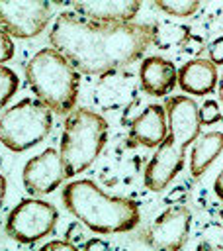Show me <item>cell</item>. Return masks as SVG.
I'll list each match as a JSON object with an SVG mask.
<instances>
[{"instance_id": "27", "label": "cell", "mask_w": 223, "mask_h": 251, "mask_svg": "<svg viewBox=\"0 0 223 251\" xmlns=\"http://www.w3.org/2000/svg\"><path fill=\"white\" fill-rule=\"evenodd\" d=\"M82 251H113V249H112V245L106 239H102V237H90V239L84 241Z\"/></svg>"}, {"instance_id": "8", "label": "cell", "mask_w": 223, "mask_h": 251, "mask_svg": "<svg viewBox=\"0 0 223 251\" xmlns=\"http://www.w3.org/2000/svg\"><path fill=\"white\" fill-rule=\"evenodd\" d=\"M51 20L47 0H0V29L18 39L37 37Z\"/></svg>"}, {"instance_id": "26", "label": "cell", "mask_w": 223, "mask_h": 251, "mask_svg": "<svg viewBox=\"0 0 223 251\" xmlns=\"http://www.w3.org/2000/svg\"><path fill=\"white\" fill-rule=\"evenodd\" d=\"M65 239H67L68 243L76 245V247H78V243H84V233H82V229H80V222H72V224L68 226V229H67V233H65Z\"/></svg>"}, {"instance_id": "14", "label": "cell", "mask_w": 223, "mask_h": 251, "mask_svg": "<svg viewBox=\"0 0 223 251\" xmlns=\"http://www.w3.org/2000/svg\"><path fill=\"white\" fill-rule=\"evenodd\" d=\"M178 84V71L172 61L151 55L139 65V86L149 96H166Z\"/></svg>"}, {"instance_id": "30", "label": "cell", "mask_w": 223, "mask_h": 251, "mask_svg": "<svg viewBox=\"0 0 223 251\" xmlns=\"http://www.w3.org/2000/svg\"><path fill=\"white\" fill-rule=\"evenodd\" d=\"M4 198H6V176L0 173V208L4 204Z\"/></svg>"}, {"instance_id": "13", "label": "cell", "mask_w": 223, "mask_h": 251, "mask_svg": "<svg viewBox=\"0 0 223 251\" xmlns=\"http://www.w3.org/2000/svg\"><path fill=\"white\" fill-rule=\"evenodd\" d=\"M141 8L139 0H88L72 2L74 14L96 24H131Z\"/></svg>"}, {"instance_id": "31", "label": "cell", "mask_w": 223, "mask_h": 251, "mask_svg": "<svg viewBox=\"0 0 223 251\" xmlns=\"http://www.w3.org/2000/svg\"><path fill=\"white\" fill-rule=\"evenodd\" d=\"M194 251H215V249H213V247H211V245H209L207 241H203V239H201V241L198 243V247H196Z\"/></svg>"}, {"instance_id": "10", "label": "cell", "mask_w": 223, "mask_h": 251, "mask_svg": "<svg viewBox=\"0 0 223 251\" xmlns=\"http://www.w3.org/2000/svg\"><path fill=\"white\" fill-rule=\"evenodd\" d=\"M94 104L104 112L123 110L125 114L139 100V82L131 71L115 69L100 75L94 86Z\"/></svg>"}, {"instance_id": "2", "label": "cell", "mask_w": 223, "mask_h": 251, "mask_svg": "<svg viewBox=\"0 0 223 251\" xmlns=\"http://www.w3.org/2000/svg\"><path fill=\"white\" fill-rule=\"evenodd\" d=\"M164 110L168 120L166 139L156 147L143 173V184L151 192H162L174 180L184 167L186 147L200 137L201 129L198 104L190 96L178 94L166 98Z\"/></svg>"}, {"instance_id": "6", "label": "cell", "mask_w": 223, "mask_h": 251, "mask_svg": "<svg viewBox=\"0 0 223 251\" xmlns=\"http://www.w3.org/2000/svg\"><path fill=\"white\" fill-rule=\"evenodd\" d=\"M53 127L51 110L37 98H23L0 114V141L14 153L41 143Z\"/></svg>"}, {"instance_id": "5", "label": "cell", "mask_w": 223, "mask_h": 251, "mask_svg": "<svg viewBox=\"0 0 223 251\" xmlns=\"http://www.w3.org/2000/svg\"><path fill=\"white\" fill-rule=\"evenodd\" d=\"M108 141V122L88 108L72 110L61 133L59 155L65 165L67 178L86 171L102 153Z\"/></svg>"}, {"instance_id": "3", "label": "cell", "mask_w": 223, "mask_h": 251, "mask_svg": "<svg viewBox=\"0 0 223 251\" xmlns=\"http://www.w3.org/2000/svg\"><path fill=\"white\" fill-rule=\"evenodd\" d=\"M63 204L94 233H123L131 231L141 222L139 204L133 198L106 194L94 180H72L63 188Z\"/></svg>"}, {"instance_id": "16", "label": "cell", "mask_w": 223, "mask_h": 251, "mask_svg": "<svg viewBox=\"0 0 223 251\" xmlns=\"http://www.w3.org/2000/svg\"><path fill=\"white\" fill-rule=\"evenodd\" d=\"M223 151V131H207L201 133L192 147L190 155V173L194 178H200L209 165L219 157Z\"/></svg>"}, {"instance_id": "17", "label": "cell", "mask_w": 223, "mask_h": 251, "mask_svg": "<svg viewBox=\"0 0 223 251\" xmlns=\"http://www.w3.org/2000/svg\"><path fill=\"white\" fill-rule=\"evenodd\" d=\"M192 35L190 25L174 24V22H153V45L158 49H170L180 47L188 37Z\"/></svg>"}, {"instance_id": "23", "label": "cell", "mask_w": 223, "mask_h": 251, "mask_svg": "<svg viewBox=\"0 0 223 251\" xmlns=\"http://www.w3.org/2000/svg\"><path fill=\"white\" fill-rule=\"evenodd\" d=\"M12 57H14V41L4 29H0V65L10 61Z\"/></svg>"}, {"instance_id": "15", "label": "cell", "mask_w": 223, "mask_h": 251, "mask_svg": "<svg viewBox=\"0 0 223 251\" xmlns=\"http://www.w3.org/2000/svg\"><path fill=\"white\" fill-rule=\"evenodd\" d=\"M217 67L203 57L186 61L178 69V86L186 94L194 96H207L215 90L217 86Z\"/></svg>"}, {"instance_id": "7", "label": "cell", "mask_w": 223, "mask_h": 251, "mask_svg": "<svg viewBox=\"0 0 223 251\" xmlns=\"http://www.w3.org/2000/svg\"><path fill=\"white\" fill-rule=\"evenodd\" d=\"M57 220H59V212L51 202L31 196L20 200L10 210L4 229L14 241L29 245L53 233Z\"/></svg>"}, {"instance_id": "19", "label": "cell", "mask_w": 223, "mask_h": 251, "mask_svg": "<svg viewBox=\"0 0 223 251\" xmlns=\"http://www.w3.org/2000/svg\"><path fill=\"white\" fill-rule=\"evenodd\" d=\"M18 88H20L18 75L10 67L0 65V110L10 102V98L18 92Z\"/></svg>"}, {"instance_id": "4", "label": "cell", "mask_w": 223, "mask_h": 251, "mask_svg": "<svg viewBox=\"0 0 223 251\" xmlns=\"http://www.w3.org/2000/svg\"><path fill=\"white\" fill-rule=\"evenodd\" d=\"M25 78L39 102L55 114H70L80 88V73L53 47L39 49L25 63Z\"/></svg>"}, {"instance_id": "9", "label": "cell", "mask_w": 223, "mask_h": 251, "mask_svg": "<svg viewBox=\"0 0 223 251\" xmlns=\"http://www.w3.org/2000/svg\"><path fill=\"white\" fill-rule=\"evenodd\" d=\"M192 212L178 204L160 212L145 229L143 239L153 251H182L190 237Z\"/></svg>"}, {"instance_id": "12", "label": "cell", "mask_w": 223, "mask_h": 251, "mask_svg": "<svg viewBox=\"0 0 223 251\" xmlns=\"http://www.w3.org/2000/svg\"><path fill=\"white\" fill-rule=\"evenodd\" d=\"M168 133L166 110L160 104H149L137 118L129 122V145L156 149Z\"/></svg>"}, {"instance_id": "28", "label": "cell", "mask_w": 223, "mask_h": 251, "mask_svg": "<svg viewBox=\"0 0 223 251\" xmlns=\"http://www.w3.org/2000/svg\"><path fill=\"white\" fill-rule=\"evenodd\" d=\"M186 196H188L186 188H184V186H176V188H172L168 194H164V200H162V202H164V204H170V206H172V204L178 206V204H182V202L186 200Z\"/></svg>"}, {"instance_id": "18", "label": "cell", "mask_w": 223, "mask_h": 251, "mask_svg": "<svg viewBox=\"0 0 223 251\" xmlns=\"http://www.w3.org/2000/svg\"><path fill=\"white\" fill-rule=\"evenodd\" d=\"M155 8L174 18H188L198 12L200 2L198 0H155Z\"/></svg>"}, {"instance_id": "32", "label": "cell", "mask_w": 223, "mask_h": 251, "mask_svg": "<svg viewBox=\"0 0 223 251\" xmlns=\"http://www.w3.org/2000/svg\"><path fill=\"white\" fill-rule=\"evenodd\" d=\"M217 94H219V98H221V104H223V75H221V78L217 80Z\"/></svg>"}, {"instance_id": "25", "label": "cell", "mask_w": 223, "mask_h": 251, "mask_svg": "<svg viewBox=\"0 0 223 251\" xmlns=\"http://www.w3.org/2000/svg\"><path fill=\"white\" fill-rule=\"evenodd\" d=\"M37 251H80L76 245L68 243L67 239H53V241H47L45 245H41Z\"/></svg>"}, {"instance_id": "22", "label": "cell", "mask_w": 223, "mask_h": 251, "mask_svg": "<svg viewBox=\"0 0 223 251\" xmlns=\"http://www.w3.org/2000/svg\"><path fill=\"white\" fill-rule=\"evenodd\" d=\"M205 49V41H203V37H200V35H190L182 45H180V53L182 55H190V59L188 61H192V59H198L200 57V53Z\"/></svg>"}, {"instance_id": "21", "label": "cell", "mask_w": 223, "mask_h": 251, "mask_svg": "<svg viewBox=\"0 0 223 251\" xmlns=\"http://www.w3.org/2000/svg\"><path fill=\"white\" fill-rule=\"evenodd\" d=\"M201 235H203V241H207L215 251L223 249V226L219 222L205 224L203 229H201Z\"/></svg>"}, {"instance_id": "11", "label": "cell", "mask_w": 223, "mask_h": 251, "mask_svg": "<svg viewBox=\"0 0 223 251\" xmlns=\"http://www.w3.org/2000/svg\"><path fill=\"white\" fill-rule=\"evenodd\" d=\"M65 178H67V175H65L63 159H61L59 151L53 147H47L39 155L31 157L23 165V171H22L23 188L31 196H41V194L53 192L55 188H59L63 184Z\"/></svg>"}, {"instance_id": "29", "label": "cell", "mask_w": 223, "mask_h": 251, "mask_svg": "<svg viewBox=\"0 0 223 251\" xmlns=\"http://www.w3.org/2000/svg\"><path fill=\"white\" fill-rule=\"evenodd\" d=\"M213 190H215V196H217L219 200H223V169H221V173L215 176V182H213Z\"/></svg>"}, {"instance_id": "20", "label": "cell", "mask_w": 223, "mask_h": 251, "mask_svg": "<svg viewBox=\"0 0 223 251\" xmlns=\"http://www.w3.org/2000/svg\"><path fill=\"white\" fill-rule=\"evenodd\" d=\"M198 116H200L201 126H211V124L223 122V114L215 100H205L201 106H198Z\"/></svg>"}, {"instance_id": "24", "label": "cell", "mask_w": 223, "mask_h": 251, "mask_svg": "<svg viewBox=\"0 0 223 251\" xmlns=\"http://www.w3.org/2000/svg\"><path fill=\"white\" fill-rule=\"evenodd\" d=\"M207 59L217 67V65H223V35L213 39L209 45H207Z\"/></svg>"}, {"instance_id": "33", "label": "cell", "mask_w": 223, "mask_h": 251, "mask_svg": "<svg viewBox=\"0 0 223 251\" xmlns=\"http://www.w3.org/2000/svg\"><path fill=\"white\" fill-rule=\"evenodd\" d=\"M219 218H221V222H223V204H221V208H219Z\"/></svg>"}, {"instance_id": "1", "label": "cell", "mask_w": 223, "mask_h": 251, "mask_svg": "<svg viewBox=\"0 0 223 251\" xmlns=\"http://www.w3.org/2000/svg\"><path fill=\"white\" fill-rule=\"evenodd\" d=\"M49 43L78 73L100 76L139 61L153 45V24H96L74 12H61Z\"/></svg>"}]
</instances>
